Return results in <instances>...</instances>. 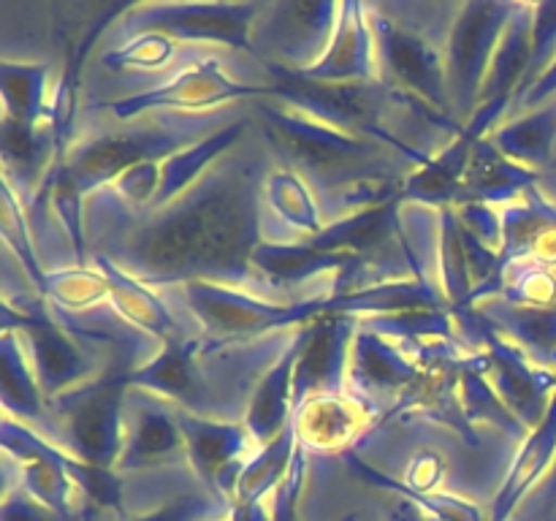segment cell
<instances>
[{"label":"cell","mask_w":556,"mask_h":521,"mask_svg":"<svg viewBox=\"0 0 556 521\" xmlns=\"http://www.w3.org/2000/svg\"><path fill=\"white\" fill-rule=\"evenodd\" d=\"M356 331L358 318L345 313L324 315L309 323L307 340L293 369V410L313 396L348 391V364Z\"/></svg>","instance_id":"obj_16"},{"label":"cell","mask_w":556,"mask_h":521,"mask_svg":"<svg viewBox=\"0 0 556 521\" xmlns=\"http://www.w3.org/2000/svg\"><path fill=\"white\" fill-rule=\"evenodd\" d=\"M489 141L505 157L541 174L556 168V98L494 125Z\"/></svg>","instance_id":"obj_25"},{"label":"cell","mask_w":556,"mask_h":521,"mask_svg":"<svg viewBox=\"0 0 556 521\" xmlns=\"http://www.w3.org/2000/svg\"><path fill=\"white\" fill-rule=\"evenodd\" d=\"M233 521H271V499H264V503L253 505H233L231 510Z\"/></svg>","instance_id":"obj_45"},{"label":"cell","mask_w":556,"mask_h":521,"mask_svg":"<svg viewBox=\"0 0 556 521\" xmlns=\"http://www.w3.org/2000/svg\"><path fill=\"white\" fill-rule=\"evenodd\" d=\"M264 68L271 76V98H280L288 106L331 128L380 141L416 161L418 168L427 166L429 157L443 150L462 130L454 117L380 79L324 85V81L302 79L293 71L277 68V65H264Z\"/></svg>","instance_id":"obj_2"},{"label":"cell","mask_w":556,"mask_h":521,"mask_svg":"<svg viewBox=\"0 0 556 521\" xmlns=\"http://www.w3.org/2000/svg\"><path fill=\"white\" fill-rule=\"evenodd\" d=\"M231 499L220 497V494L188 492L125 521H223L231 519Z\"/></svg>","instance_id":"obj_36"},{"label":"cell","mask_w":556,"mask_h":521,"mask_svg":"<svg viewBox=\"0 0 556 521\" xmlns=\"http://www.w3.org/2000/svg\"><path fill=\"white\" fill-rule=\"evenodd\" d=\"M182 309L199 326V336L206 342H239L271 331L296 329L313 320L331 315V296L296 298V302H277V298L253 296L215 282L190 280L174 288Z\"/></svg>","instance_id":"obj_4"},{"label":"cell","mask_w":556,"mask_h":521,"mask_svg":"<svg viewBox=\"0 0 556 521\" xmlns=\"http://www.w3.org/2000/svg\"><path fill=\"white\" fill-rule=\"evenodd\" d=\"M188 459L177 405L144 389H128L123 402V454L117 472H139Z\"/></svg>","instance_id":"obj_15"},{"label":"cell","mask_w":556,"mask_h":521,"mask_svg":"<svg viewBox=\"0 0 556 521\" xmlns=\"http://www.w3.org/2000/svg\"><path fill=\"white\" fill-rule=\"evenodd\" d=\"M514 5L508 0H472L454 5L445 33V79L451 114L462 128L481 106L483 81Z\"/></svg>","instance_id":"obj_8"},{"label":"cell","mask_w":556,"mask_h":521,"mask_svg":"<svg viewBox=\"0 0 556 521\" xmlns=\"http://www.w3.org/2000/svg\"><path fill=\"white\" fill-rule=\"evenodd\" d=\"M264 215H271L280 226H286L288 239L318 237L326 228V217L309 185L280 163L266 171Z\"/></svg>","instance_id":"obj_28"},{"label":"cell","mask_w":556,"mask_h":521,"mask_svg":"<svg viewBox=\"0 0 556 521\" xmlns=\"http://www.w3.org/2000/svg\"><path fill=\"white\" fill-rule=\"evenodd\" d=\"M85 519V516H81ZM71 516L54 513L43 503H38L33 494H27L22 486H5L3 505H0V521H81Z\"/></svg>","instance_id":"obj_40"},{"label":"cell","mask_w":556,"mask_h":521,"mask_svg":"<svg viewBox=\"0 0 556 521\" xmlns=\"http://www.w3.org/2000/svg\"><path fill=\"white\" fill-rule=\"evenodd\" d=\"M3 331H16L25 342L27 358L36 369L43 399L65 394L109 372L106 364L76 342L63 326L54 320L47 298L38 296H5L3 298Z\"/></svg>","instance_id":"obj_7"},{"label":"cell","mask_w":556,"mask_h":521,"mask_svg":"<svg viewBox=\"0 0 556 521\" xmlns=\"http://www.w3.org/2000/svg\"><path fill=\"white\" fill-rule=\"evenodd\" d=\"M434 264H438V282L440 291H443L445 304H448V313L476 307V304H472V296H476V280H472L465 237H462V226L454 206H443V209H440L438 255H434Z\"/></svg>","instance_id":"obj_33"},{"label":"cell","mask_w":556,"mask_h":521,"mask_svg":"<svg viewBox=\"0 0 556 521\" xmlns=\"http://www.w3.org/2000/svg\"><path fill=\"white\" fill-rule=\"evenodd\" d=\"M554 521H556V513H554Z\"/></svg>","instance_id":"obj_48"},{"label":"cell","mask_w":556,"mask_h":521,"mask_svg":"<svg viewBox=\"0 0 556 521\" xmlns=\"http://www.w3.org/2000/svg\"><path fill=\"white\" fill-rule=\"evenodd\" d=\"M43 298L52 307L71 309H90L96 304L109 302L106 277L96 266H65V269H47L43 280Z\"/></svg>","instance_id":"obj_35"},{"label":"cell","mask_w":556,"mask_h":521,"mask_svg":"<svg viewBox=\"0 0 556 521\" xmlns=\"http://www.w3.org/2000/svg\"><path fill=\"white\" fill-rule=\"evenodd\" d=\"M177 43L157 33H147V36L125 38L119 47L101 52V65L109 71H128V68H163L168 60L174 58Z\"/></svg>","instance_id":"obj_37"},{"label":"cell","mask_w":556,"mask_h":521,"mask_svg":"<svg viewBox=\"0 0 556 521\" xmlns=\"http://www.w3.org/2000/svg\"><path fill=\"white\" fill-rule=\"evenodd\" d=\"M342 459L364 483H372L375 488H383V492L394 494L396 499H405L407 505H413L424 521H489V513H483L470 499L445 492H418V488L407 486L405 481H396V478L375 470L356 450H345Z\"/></svg>","instance_id":"obj_31"},{"label":"cell","mask_w":556,"mask_h":521,"mask_svg":"<svg viewBox=\"0 0 556 521\" xmlns=\"http://www.w3.org/2000/svg\"><path fill=\"white\" fill-rule=\"evenodd\" d=\"M90 264L106 277L109 302L114 304V309H117L125 320L139 326L147 334L157 336L161 342L185 334V331L179 329L177 318L172 315V309L166 307V302H163V296L155 288L136 280L134 275L119 269V266L114 264V260H109L106 255H90Z\"/></svg>","instance_id":"obj_26"},{"label":"cell","mask_w":556,"mask_h":521,"mask_svg":"<svg viewBox=\"0 0 556 521\" xmlns=\"http://www.w3.org/2000/svg\"><path fill=\"white\" fill-rule=\"evenodd\" d=\"M378 421V405L351 389L342 394L313 396L293 410L299 445L309 454H345L369 434V427Z\"/></svg>","instance_id":"obj_17"},{"label":"cell","mask_w":556,"mask_h":521,"mask_svg":"<svg viewBox=\"0 0 556 521\" xmlns=\"http://www.w3.org/2000/svg\"><path fill=\"white\" fill-rule=\"evenodd\" d=\"M532 494H535V499H532V510H535L541 519L543 516L556 513V461L552 470H548V475L543 478L541 486H538Z\"/></svg>","instance_id":"obj_44"},{"label":"cell","mask_w":556,"mask_h":521,"mask_svg":"<svg viewBox=\"0 0 556 521\" xmlns=\"http://www.w3.org/2000/svg\"><path fill=\"white\" fill-rule=\"evenodd\" d=\"M223 521H233V519H223Z\"/></svg>","instance_id":"obj_47"},{"label":"cell","mask_w":556,"mask_h":521,"mask_svg":"<svg viewBox=\"0 0 556 521\" xmlns=\"http://www.w3.org/2000/svg\"><path fill=\"white\" fill-rule=\"evenodd\" d=\"M535 185H541V174L505 157L486 136L472 150L470 166H467L465 179H462L454 206L486 204L503 209V206L525 199L527 190L535 188Z\"/></svg>","instance_id":"obj_22"},{"label":"cell","mask_w":556,"mask_h":521,"mask_svg":"<svg viewBox=\"0 0 556 521\" xmlns=\"http://www.w3.org/2000/svg\"><path fill=\"white\" fill-rule=\"evenodd\" d=\"M510 101H492L483 103L470 123L448 141L440 152L429 157L427 166L416 168L410 177L402 185V201L405 204L429 206V209H443V206H454L456 195H459L462 179H465L467 166H470L472 150L481 139L492 134L494 125L503 123L505 109Z\"/></svg>","instance_id":"obj_13"},{"label":"cell","mask_w":556,"mask_h":521,"mask_svg":"<svg viewBox=\"0 0 556 521\" xmlns=\"http://www.w3.org/2000/svg\"><path fill=\"white\" fill-rule=\"evenodd\" d=\"M266 96H269V85L237 81L223 71L217 60H204V63L188 65L163 85L147 87V90L117 98V101H106L101 103V109L117 123H128V119L152 112L204 114L215 112V106H231V103L250 101V98L258 101Z\"/></svg>","instance_id":"obj_11"},{"label":"cell","mask_w":556,"mask_h":521,"mask_svg":"<svg viewBox=\"0 0 556 521\" xmlns=\"http://www.w3.org/2000/svg\"><path fill=\"white\" fill-rule=\"evenodd\" d=\"M250 117L277 163L309 185L326 223L396 199L418 168L402 152L331 128L280 98H258Z\"/></svg>","instance_id":"obj_1"},{"label":"cell","mask_w":556,"mask_h":521,"mask_svg":"<svg viewBox=\"0 0 556 521\" xmlns=\"http://www.w3.org/2000/svg\"><path fill=\"white\" fill-rule=\"evenodd\" d=\"M459 405H462V412H465L467 423H489V427L500 429L503 434H508V437L514 440H521L525 443L527 440V429L521 427V421H516L514 416L508 412V407L500 402V396L494 394V389L489 385V380L483 378V372L478 369L476 358L467 353L465 358H462V367H459Z\"/></svg>","instance_id":"obj_34"},{"label":"cell","mask_w":556,"mask_h":521,"mask_svg":"<svg viewBox=\"0 0 556 521\" xmlns=\"http://www.w3.org/2000/svg\"><path fill=\"white\" fill-rule=\"evenodd\" d=\"M456 217H459V226L467 233L478 239L486 247L497 250L500 253V209L497 206L486 204H459L454 206Z\"/></svg>","instance_id":"obj_41"},{"label":"cell","mask_w":556,"mask_h":521,"mask_svg":"<svg viewBox=\"0 0 556 521\" xmlns=\"http://www.w3.org/2000/svg\"><path fill=\"white\" fill-rule=\"evenodd\" d=\"M340 3L331 0H275L264 3L250 41L264 65L286 71H309L324 60L334 38Z\"/></svg>","instance_id":"obj_10"},{"label":"cell","mask_w":556,"mask_h":521,"mask_svg":"<svg viewBox=\"0 0 556 521\" xmlns=\"http://www.w3.org/2000/svg\"><path fill=\"white\" fill-rule=\"evenodd\" d=\"M296 448V423H293L291 418L288 427L282 429L275 440H269L266 445H258V450H253V456L244 461L242 472H239L237 478V486H233L231 505H253L271 499V494L277 492L282 478L291 470Z\"/></svg>","instance_id":"obj_32"},{"label":"cell","mask_w":556,"mask_h":521,"mask_svg":"<svg viewBox=\"0 0 556 521\" xmlns=\"http://www.w3.org/2000/svg\"><path fill=\"white\" fill-rule=\"evenodd\" d=\"M535 264L556 269V201L541 185L500 209V266Z\"/></svg>","instance_id":"obj_18"},{"label":"cell","mask_w":556,"mask_h":521,"mask_svg":"<svg viewBox=\"0 0 556 521\" xmlns=\"http://www.w3.org/2000/svg\"><path fill=\"white\" fill-rule=\"evenodd\" d=\"M0 364H3V383H0L3 416L16 418L27 427H41L47 399L38 385L36 369L27 358L25 342L16 331H3L0 336Z\"/></svg>","instance_id":"obj_30"},{"label":"cell","mask_w":556,"mask_h":521,"mask_svg":"<svg viewBox=\"0 0 556 521\" xmlns=\"http://www.w3.org/2000/svg\"><path fill=\"white\" fill-rule=\"evenodd\" d=\"M445 475V465L438 454H421L410 467H407L405 483L418 492H438L440 481Z\"/></svg>","instance_id":"obj_42"},{"label":"cell","mask_w":556,"mask_h":521,"mask_svg":"<svg viewBox=\"0 0 556 521\" xmlns=\"http://www.w3.org/2000/svg\"><path fill=\"white\" fill-rule=\"evenodd\" d=\"M128 389L123 372H103L90 383L47 399L43 437L87 465L117 470L123 454V402Z\"/></svg>","instance_id":"obj_5"},{"label":"cell","mask_w":556,"mask_h":521,"mask_svg":"<svg viewBox=\"0 0 556 521\" xmlns=\"http://www.w3.org/2000/svg\"><path fill=\"white\" fill-rule=\"evenodd\" d=\"M307 329L309 323L293 331V340L288 342L280 358L271 364L269 372L261 378L258 389L250 399L242 423L255 445H266L269 440H275L293 418V369H296L299 353L307 340Z\"/></svg>","instance_id":"obj_23"},{"label":"cell","mask_w":556,"mask_h":521,"mask_svg":"<svg viewBox=\"0 0 556 521\" xmlns=\"http://www.w3.org/2000/svg\"><path fill=\"white\" fill-rule=\"evenodd\" d=\"M237 119V114L228 109L204 114H141L128 123H119L117 128H103L90 136H81L65 150L60 161H63L71 182L87 199L96 190L112 185L128 168L139 166V163L166 161Z\"/></svg>","instance_id":"obj_3"},{"label":"cell","mask_w":556,"mask_h":521,"mask_svg":"<svg viewBox=\"0 0 556 521\" xmlns=\"http://www.w3.org/2000/svg\"><path fill=\"white\" fill-rule=\"evenodd\" d=\"M3 117L25 125L54 123V79L43 63H0Z\"/></svg>","instance_id":"obj_29"},{"label":"cell","mask_w":556,"mask_h":521,"mask_svg":"<svg viewBox=\"0 0 556 521\" xmlns=\"http://www.w3.org/2000/svg\"><path fill=\"white\" fill-rule=\"evenodd\" d=\"M421 374L424 367L402 347V342L358 326L351 345V364H348V389L353 394L369 402L378 396L405 394L416 389Z\"/></svg>","instance_id":"obj_19"},{"label":"cell","mask_w":556,"mask_h":521,"mask_svg":"<svg viewBox=\"0 0 556 521\" xmlns=\"http://www.w3.org/2000/svg\"><path fill=\"white\" fill-rule=\"evenodd\" d=\"M264 3H136L119 16L117 33L125 38L157 33L172 41L223 43L255 58L253 33Z\"/></svg>","instance_id":"obj_9"},{"label":"cell","mask_w":556,"mask_h":521,"mask_svg":"<svg viewBox=\"0 0 556 521\" xmlns=\"http://www.w3.org/2000/svg\"><path fill=\"white\" fill-rule=\"evenodd\" d=\"M299 76L309 81H324V85L378 79V54H375V33L369 25L367 5L356 0L340 3V20H337L334 38L324 60Z\"/></svg>","instance_id":"obj_21"},{"label":"cell","mask_w":556,"mask_h":521,"mask_svg":"<svg viewBox=\"0 0 556 521\" xmlns=\"http://www.w3.org/2000/svg\"><path fill=\"white\" fill-rule=\"evenodd\" d=\"M556 461V394L548 405L546 418L527 434L516 450L510 470L489 508V521H508L519 505L535 492Z\"/></svg>","instance_id":"obj_24"},{"label":"cell","mask_w":556,"mask_h":521,"mask_svg":"<svg viewBox=\"0 0 556 521\" xmlns=\"http://www.w3.org/2000/svg\"><path fill=\"white\" fill-rule=\"evenodd\" d=\"M177 423L185 437V454L193 475L212 494L231 499L244 461L253 456V437L244 423L215 421L177 407Z\"/></svg>","instance_id":"obj_14"},{"label":"cell","mask_w":556,"mask_h":521,"mask_svg":"<svg viewBox=\"0 0 556 521\" xmlns=\"http://www.w3.org/2000/svg\"><path fill=\"white\" fill-rule=\"evenodd\" d=\"M375 33L378 79L410 92L427 106L451 114L445 79V38L410 25V9L394 3H364Z\"/></svg>","instance_id":"obj_6"},{"label":"cell","mask_w":556,"mask_h":521,"mask_svg":"<svg viewBox=\"0 0 556 521\" xmlns=\"http://www.w3.org/2000/svg\"><path fill=\"white\" fill-rule=\"evenodd\" d=\"M556 60V0L548 3H535V14H532V60L530 71H527L525 81H521L519 92L514 101L519 103L527 92L535 87V81L552 68Z\"/></svg>","instance_id":"obj_38"},{"label":"cell","mask_w":556,"mask_h":521,"mask_svg":"<svg viewBox=\"0 0 556 521\" xmlns=\"http://www.w3.org/2000/svg\"><path fill=\"white\" fill-rule=\"evenodd\" d=\"M532 14L535 3H516L508 25H505L503 38L497 43L492 65H489L486 81L481 90V106L492 101L514 103L532 60ZM478 106V109H481Z\"/></svg>","instance_id":"obj_27"},{"label":"cell","mask_w":556,"mask_h":521,"mask_svg":"<svg viewBox=\"0 0 556 521\" xmlns=\"http://www.w3.org/2000/svg\"><path fill=\"white\" fill-rule=\"evenodd\" d=\"M307 454L304 445H299L296 456L291 461V470L282 478L277 492L271 494V521H299V497H302L304 478H307Z\"/></svg>","instance_id":"obj_39"},{"label":"cell","mask_w":556,"mask_h":521,"mask_svg":"<svg viewBox=\"0 0 556 521\" xmlns=\"http://www.w3.org/2000/svg\"><path fill=\"white\" fill-rule=\"evenodd\" d=\"M554 98H556V60L552 63V68H548L546 74L535 81V87H532V90L521 98L519 106L525 109V112H530V109L543 106V103L554 101Z\"/></svg>","instance_id":"obj_43"},{"label":"cell","mask_w":556,"mask_h":521,"mask_svg":"<svg viewBox=\"0 0 556 521\" xmlns=\"http://www.w3.org/2000/svg\"><path fill=\"white\" fill-rule=\"evenodd\" d=\"M386 521H424V519L413 505H407L405 499H396L394 510H389V519Z\"/></svg>","instance_id":"obj_46"},{"label":"cell","mask_w":556,"mask_h":521,"mask_svg":"<svg viewBox=\"0 0 556 521\" xmlns=\"http://www.w3.org/2000/svg\"><path fill=\"white\" fill-rule=\"evenodd\" d=\"M470 356L476 358L478 369L489 380L500 402L508 407L510 416L521 421L527 432H532L546 418L548 405L556 394L554 369L532 361L519 345L497 334L492 326L483 336L481 351L470 353Z\"/></svg>","instance_id":"obj_12"},{"label":"cell","mask_w":556,"mask_h":521,"mask_svg":"<svg viewBox=\"0 0 556 521\" xmlns=\"http://www.w3.org/2000/svg\"><path fill=\"white\" fill-rule=\"evenodd\" d=\"M0 144H3V182L16 193L25 206L41 190L43 179L52 174L63 157L54 123L25 125L14 119H0Z\"/></svg>","instance_id":"obj_20"}]
</instances>
